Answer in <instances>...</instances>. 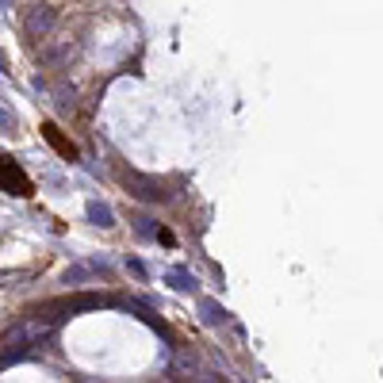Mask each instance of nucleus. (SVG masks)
I'll return each instance as SVG.
<instances>
[{
    "label": "nucleus",
    "mask_w": 383,
    "mask_h": 383,
    "mask_svg": "<svg viewBox=\"0 0 383 383\" xmlns=\"http://www.w3.org/2000/svg\"><path fill=\"white\" fill-rule=\"evenodd\" d=\"M54 23H58V12H54V8H35V12L27 15V31H31V35H39V39H43Z\"/></svg>",
    "instance_id": "nucleus-3"
},
{
    "label": "nucleus",
    "mask_w": 383,
    "mask_h": 383,
    "mask_svg": "<svg viewBox=\"0 0 383 383\" xmlns=\"http://www.w3.org/2000/svg\"><path fill=\"white\" fill-rule=\"evenodd\" d=\"M43 134H46V142H50V146L62 153L65 161H73V158H77V146H73L69 138H62V134H58V127H54V123H46V127H43Z\"/></svg>",
    "instance_id": "nucleus-4"
},
{
    "label": "nucleus",
    "mask_w": 383,
    "mask_h": 383,
    "mask_svg": "<svg viewBox=\"0 0 383 383\" xmlns=\"http://www.w3.org/2000/svg\"><path fill=\"white\" fill-rule=\"evenodd\" d=\"M0 188L12 195H31V176L12 158H0Z\"/></svg>",
    "instance_id": "nucleus-1"
},
{
    "label": "nucleus",
    "mask_w": 383,
    "mask_h": 383,
    "mask_svg": "<svg viewBox=\"0 0 383 383\" xmlns=\"http://www.w3.org/2000/svg\"><path fill=\"white\" fill-rule=\"evenodd\" d=\"M88 218H92L96 226H116V215H111V207L108 203H88Z\"/></svg>",
    "instance_id": "nucleus-5"
},
{
    "label": "nucleus",
    "mask_w": 383,
    "mask_h": 383,
    "mask_svg": "<svg viewBox=\"0 0 383 383\" xmlns=\"http://www.w3.org/2000/svg\"><path fill=\"white\" fill-rule=\"evenodd\" d=\"M127 184H130V195H138V200H150V203L169 200L165 184H161V181H150V176H138V173H130V176H127Z\"/></svg>",
    "instance_id": "nucleus-2"
},
{
    "label": "nucleus",
    "mask_w": 383,
    "mask_h": 383,
    "mask_svg": "<svg viewBox=\"0 0 383 383\" xmlns=\"http://www.w3.org/2000/svg\"><path fill=\"white\" fill-rule=\"evenodd\" d=\"M158 242H165V246H173L176 238H173V230H158Z\"/></svg>",
    "instance_id": "nucleus-6"
},
{
    "label": "nucleus",
    "mask_w": 383,
    "mask_h": 383,
    "mask_svg": "<svg viewBox=\"0 0 383 383\" xmlns=\"http://www.w3.org/2000/svg\"><path fill=\"white\" fill-rule=\"evenodd\" d=\"M12 123H15V119L8 116V111H0V127H12Z\"/></svg>",
    "instance_id": "nucleus-7"
}]
</instances>
